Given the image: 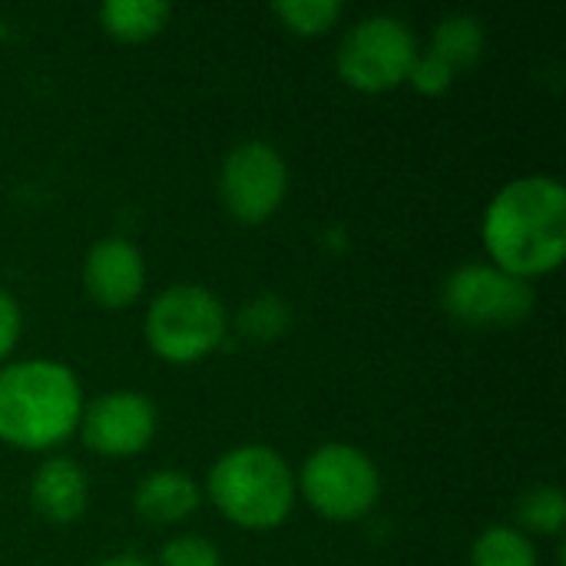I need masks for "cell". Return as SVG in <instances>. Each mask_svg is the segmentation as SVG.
Masks as SVG:
<instances>
[{
    "label": "cell",
    "instance_id": "cell-1",
    "mask_svg": "<svg viewBox=\"0 0 566 566\" xmlns=\"http://www.w3.org/2000/svg\"><path fill=\"white\" fill-rule=\"evenodd\" d=\"M481 242L494 269L541 279L566 259V189L557 176H521L494 192L481 219Z\"/></svg>",
    "mask_w": 566,
    "mask_h": 566
},
{
    "label": "cell",
    "instance_id": "cell-2",
    "mask_svg": "<svg viewBox=\"0 0 566 566\" xmlns=\"http://www.w3.org/2000/svg\"><path fill=\"white\" fill-rule=\"evenodd\" d=\"M83 388L70 365L23 358L0 365V441L17 451H53L76 434Z\"/></svg>",
    "mask_w": 566,
    "mask_h": 566
},
{
    "label": "cell",
    "instance_id": "cell-3",
    "mask_svg": "<svg viewBox=\"0 0 566 566\" xmlns=\"http://www.w3.org/2000/svg\"><path fill=\"white\" fill-rule=\"evenodd\" d=\"M216 511L242 531H275L289 521L298 488L289 461L269 444H239L206 474Z\"/></svg>",
    "mask_w": 566,
    "mask_h": 566
},
{
    "label": "cell",
    "instance_id": "cell-4",
    "mask_svg": "<svg viewBox=\"0 0 566 566\" xmlns=\"http://www.w3.org/2000/svg\"><path fill=\"white\" fill-rule=\"evenodd\" d=\"M229 322L232 318L212 289L179 282L153 298L143 332L156 358L169 365H196L226 342Z\"/></svg>",
    "mask_w": 566,
    "mask_h": 566
},
{
    "label": "cell",
    "instance_id": "cell-5",
    "mask_svg": "<svg viewBox=\"0 0 566 566\" xmlns=\"http://www.w3.org/2000/svg\"><path fill=\"white\" fill-rule=\"evenodd\" d=\"M295 488L318 517L352 524L375 511L381 497V474L361 448L328 441L305 458Z\"/></svg>",
    "mask_w": 566,
    "mask_h": 566
},
{
    "label": "cell",
    "instance_id": "cell-6",
    "mask_svg": "<svg viewBox=\"0 0 566 566\" xmlns=\"http://www.w3.org/2000/svg\"><path fill=\"white\" fill-rule=\"evenodd\" d=\"M418 56L415 30L391 13L361 17L338 43L335 66L345 86L358 93H388L408 83Z\"/></svg>",
    "mask_w": 566,
    "mask_h": 566
},
{
    "label": "cell",
    "instance_id": "cell-7",
    "mask_svg": "<svg viewBox=\"0 0 566 566\" xmlns=\"http://www.w3.org/2000/svg\"><path fill=\"white\" fill-rule=\"evenodd\" d=\"M441 305L468 328H514L531 318L537 292L531 282L514 279L491 262H468L444 279Z\"/></svg>",
    "mask_w": 566,
    "mask_h": 566
},
{
    "label": "cell",
    "instance_id": "cell-8",
    "mask_svg": "<svg viewBox=\"0 0 566 566\" xmlns=\"http://www.w3.org/2000/svg\"><path fill=\"white\" fill-rule=\"evenodd\" d=\"M289 196V166L282 153L262 139L239 143L219 169V199L242 226L269 222Z\"/></svg>",
    "mask_w": 566,
    "mask_h": 566
},
{
    "label": "cell",
    "instance_id": "cell-9",
    "mask_svg": "<svg viewBox=\"0 0 566 566\" xmlns=\"http://www.w3.org/2000/svg\"><path fill=\"white\" fill-rule=\"evenodd\" d=\"M156 405L143 391H106L83 405L80 438L99 458H136L156 438Z\"/></svg>",
    "mask_w": 566,
    "mask_h": 566
},
{
    "label": "cell",
    "instance_id": "cell-10",
    "mask_svg": "<svg viewBox=\"0 0 566 566\" xmlns=\"http://www.w3.org/2000/svg\"><path fill=\"white\" fill-rule=\"evenodd\" d=\"M146 285L143 252L119 235H106L90 245L83 259V289L103 308H129Z\"/></svg>",
    "mask_w": 566,
    "mask_h": 566
},
{
    "label": "cell",
    "instance_id": "cell-11",
    "mask_svg": "<svg viewBox=\"0 0 566 566\" xmlns=\"http://www.w3.org/2000/svg\"><path fill=\"white\" fill-rule=\"evenodd\" d=\"M30 504L43 521L56 527L76 524L90 507L86 471L73 458H63V454L46 458L30 478Z\"/></svg>",
    "mask_w": 566,
    "mask_h": 566
},
{
    "label": "cell",
    "instance_id": "cell-12",
    "mask_svg": "<svg viewBox=\"0 0 566 566\" xmlns=\"http://www.w3.org/2000/svg\"><path fill=\"white\" fill-rule=\"evenodd\" d=\"M196 507H199V488L186 471H176V468L149 471L133 491V511L143 521L159 524V527L189 521Z\"/></svg>",
    "mask_w": 566,
    "mask_h": 566
},
{
    "label": "cell",
    "instance_id": "cell-13",
    "mask_svg": "<svg viewBox=\"0 0 566 566\" xmlns=\"http://www.w3.org/2000/svg\"><path fill=\"white\" fill-rule=\"evenodd\" d=\"M172 7L163 0H106L99 7V27L119 43H146L169 23Z\"/></svg>",
    "mask_w": 566,
    "mask_h": 566
},
{
    "label": "cell",
    "instance_id": "cell-14",
    "mask_svg": "<svg viewBox=\"0 0 566 566\" xmlns=\"http://www.w3.org/2000/svg\"><path fill=\"white\" fill-rule=\"evenodd\" d=\"M484 46H488V33H484V23L478 17H471V13H448L434 27L428 50L434 56H441L454 73H464V70L481 63Z\"/></svg>",
    "mask_w": 566,
    "mask_h": 566
},
{
    "label": "cell",
    "instance_id": "cell-15",
    "mask_svg": "<svg viewBox=\"0 0 566 566\" xmlns=\"http://www.w3.org/2000/svg\"><path fill=\"white\" fill-rule=\"evenodd\" d=\"M471 566H537V551L534 541L517 527L494 524L474 541Z\"/></svg>",
    "mask_w": 566,
    "mask_h": 566
},
{
    "label": "cell",
    "instance_id": "cell-16",
    "mask_svg": "<svg viewBox=\"0 0 566 566\" xmlns=\"http://www.w3.org/2000/svg\"><path fill=\"white\" fill-rule=\"evenodd\" d=\"M566 524V497L560 488H534L517 504V531L521 534H541L557 537Z\"/></svg>",
    "mask_w": 566,
    "mask_h": 566
},
{
    "label": "cell",
    "instance_id": "cell-17",
    "mask_svg": "<svg viewBox=\"0 0 566 566\" xmlns=\"http://www.w3.org/2000/svg\"><path fill=\"white\" fill-rule=\"evenodd\" d=\"M272 13L295 36H322L342 20L345 7L342 0H279L272 3Z\"/></svg>",
    "mask_w": 566,
    "mask_h": 566
},
{
    "label": "cell",
    "instance_id": "cell-18",
    "mask_svg": "<svg viewBox=\"0 0 566 566\" xmlns=\"http://www.w3.org/2000/svg\"><path fill=\"white\" fill-rule=\"evenodd\" d=\"M292 325V308L279 298V295H259L252 302H245L235 315V328L259 345H269L275 338H282Z\"/></svg>",
    "mask_w": 566,
    "mask_h": 566
},
{
    "label": "cell",
    "instance_id": "cell-19",
    "mask_svg": "<svg viewBox=\"0 0 566 566\" xmlns=\"http://www.w3.org/2000/svg\"><path fill=\"white\" fill-rule=\"evenodd\" d=\"M159 566H222V551L209 537L179 534L163 544Z\"/></svg>",
    "mask_w": 566,
    "mask_h": 566
},
{
    "label": "cell",
    "instance_id": "cell-20",
    "mask_svg": "<svg viewBox=\"0 0 566 566\" xmlns=\"http://www.w3.org/2000/svg\"><path fill=\"white\" fill-rule=\"evenodd\" d=\"M454 70L441 60V56H434L431 50H418V56H415V63H411V73H408V83L421 93V96H444L451 86H454Z\"/></svg>",
    "mask_w": 566,
    "mask_h": 566
},
{
    "label": "cell",
    "instance_id": "cell-21",
    "mask_svg": "<svg viewBox=\"0 0 566 566\" xmlns=\"http://www.w3.org/2000/svg\"><path fill=\"white\" fill-rule=\"evenodd\" d=\"M20 332H23L20 302L7 289H0V365H7V358L13 355V348L20 342Z\"/></svg>",
    "mask_w": 566,
    "mask_h": 566
},
{
    "label": "cell",
    "instance_id": "cell-22",
    "mask_svg": "<svg viewBox=\"0 0 566 566\" xmlns=\"http://www.w3.org/2000/svg\"><path fill=\"white\" fill-rule=\"evenodd\" d=\"M93 566H153L149 560H143L139 554H113V557H103L99 564H93Z\"/></svg>",
    "mask_w": 566,
    "mask_h": 566
}]
</instances>
